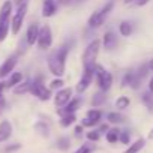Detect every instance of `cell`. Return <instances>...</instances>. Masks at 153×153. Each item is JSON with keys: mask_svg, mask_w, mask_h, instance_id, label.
<instances>
[{"mask_svg": "<svg viewBox=\"0 0 153 153\" xmlns=\"http://www.w3.org/2000/svg\"><path fill=\"white\" fill-rule=\"evenodd\" d=\"M69 54V47L65 44L62 47H59L57 50H54L53 53H50L48 59H47V65L50 72L57 76V78H62L65 75V69H66V57Z\"/></svg>", "mask_w": 153, "mask_h": 153, "instance_id": "1", "label": "cell"}, {"mask_svg": "<svg viewBox=\"0 0 153 153\" xmlns=\"http://www.w3.org/2000/svg\"><path fill=\"white\" fill-rule=\"evenodd\" d=\"M12 9H14V5L11 0H6L2 5V8H0V42H3L9 35Z\"/></svg>", "mask_w": 153, "mask_h": 153, "instance_id": "2", "label": "cell"}, {"mask_svg": "<svg viewBox=\"0 0 153 153\" xmlns=\"http://www.w3.org/2000/svg\"><path fill=\"white\" fill-rule=\"evenodd\" d=\"M113 9H114V2L111 0V2L105 3L101 9L95 11V12L89 17V20H87V26H89L90 29H98V27H101V26L105 23L107 17L113 12Z\"/></svg>", "mask_w": 153, "mask_h": 153, "instance_id": "3", "label": "cell"}, {"mask_svg": "<svg viewBox=\"0 0 153 153\" xmlns=\"http://www.w3.org/2000/svg\"><path fill=\"white\" fill-rule=\"evenodd\" d=\"M93 72H95V80H96V84H98L99 90L101 92H108L111 89V86H113V75H111V72H108L99 63L95 65Z\"/></svg>", "mask_w": 153, "mask_h": 153, "instance_id": "4", "label": "cell"}, {"mask_svg": "<svg viewBox=\"0 0 153 153\" xmlns=\"http://www.w3.org/2000/svg\"><path fill=\"white\" fill-rule=\"evenodd\" d=\"M99 50H101L99 39H93L89 42V45L86 47V50L83 53V68H95Z\"/></svg>", "mask_w": 153, "mask_h": 153, "instance_id": "5", "label": "cell"}, {"mask_svg": "<svg viewBox=\"0 0 153 153\" xmlns=\"http://www.w3.org/2000/svg\"><path fill=\"white\" fill-rule=\"evenodd\" d=\"M29 93H32L35 98H38L42 102H47V101L51 99V90L47 86H44L41 80H32Z\"/></svg>", "mask_w": 153, "mask_h": 153, "instance_id": "6", "label": "cell"}, {"mask_svg": "<svg viewBox=\"0 0 153 153\" xmlns=\"http://www.w3.org/2000/svg\"><path fill=\"white\" fill-rule=\"evenodd\" d=\"M36 44H38L39 50H42V51L51 48V45H53V32H51V27H50V26L45 24V26L39 27V33H38Z\"/></svg>", "mask_w": 153, "mask_h": 153, "instance_id": "7", "label": "cell"}, {"mask_svg": "<svg viewBox=\"0 0 153 153\" xmlns=\"http://www.w3.org/2000/svg\"><path fill=\"white\" fill-rule=\"evenodd\" d=\"M26 14H27V5L17 8V12L11 17V32H12V35L20 33L23 23H24V18H26Z\"/></svg>", "mask_w": 153, "mask_h": 153, "instance_id": "8", "label": "cell"}, {"mask_svg": "<svg viewBox=\"0 0 153 153\" xmlns=\"http://www.w3.org/2000/svg\"><path fill=\"white\" fill-rule=\"evenodd\" d=\"M93 69H95V68H84V72H83L78 84H76V87H75L76 93L81 95V93H84V92L90 87V84H92V81H93V78H95Z\"/></svg>", "mask_w": 153, "mask_h": 153, "instance_id": "9", "label": "cell"}, {"mask_svg": "<svg viewBox=\"0 0 153 153\" xmlns=\"http://www.w3.org/2000/svg\"><path fill=\"white\" fill-rule=\"evenodd\" d=\"M72 95H74V90L71 87H62V89H59L56 92V95H54V104H56V107H59V108L65 107L71 101Z\"/></svg>", "mask_w": 153, "mask_h": 153, "instance_id": "10", "label": "cell"}, {"mask_svg": "<svg viewBox=\"0 0 153 153\" xmlns=\"http://www.w3.org/2000/svg\"><path fill=\"white\" fill-rule=\"evenodd\" d=\"M101 119H102V111L98 108H92L86 113V117L81 120V125L84 128H93L101 122Z\"/></svg>", "mask_w": 153, "mask_h": 153, "instance_id": "11", "label": "cell"}, {"mask_svg": "<svg viewBox=\"0 0 153 153\" xmlns=\"http://www.w3.org/2000/svg\"><path fill=\"white\" fill-rule=\"evenodd\" d=\"M17 63H18V56H17V54L9 56V57L2 63V66H0V78H6L8 75H11V74L14 72Z\"/></svg>", "mask_w": 153, "mask_h": 153, "instance_id": "12", "label": "cell"}, {"mask_svg": "<svg viewBox=\"0 0 153 153\" xmlns=\"http://www.w3.org/2000/svg\"><path fill=\"white\" fill-rule=\"evenodd\" d=\"M81 104H83L81 98H78V96L71 98V101H69L65 107L57 108V114H59V116H63V114H75V111H78V110H80Z\"/></svg>", "mask_w": 153, "mask_h": 153, "instance_id": "13", "label": "cell"}, {"mask_svg": "<svg viewBox=\"0 0 153 153\" xmlns=\"http://www.w3.org/2000/svg\"><path fill=\"white\" fill-rule=\"evenodd\" d=\"M38 33H39V24L38 23L29 24V27L26 30V44L27 45H35L36 39H38Z\"/></svg>", "mask_w": 153, "mask_h": 153, "instance_id": "14", "label": "cell"}, {"mask_svg": "<svg viewBox=\"0 0 153 153\" xmlns=\"http://www.w3.org/2000/svg\"><path fill=\"white\" fill-rule=\"evenodd\" d=\"M57 12V5L56 0H44L42 2V17L44 18H51Z\"/></svg>", "mask_w": 153, "mask_h": 153, "instance_id": "15", "label": "cell"}, {"mask_svg": "<svg viewBox=\"0 0 153 153\" xmlns=\"http://www.w3.org/2000/svg\"><path fill=\"white\" fill-rule=\"evenodd\" d=\"M101 45H104L105 50H114L117 45V36L113 32H105V35L101 41Z\"/></svg>", "mask_w": 153, "mask_h": 153, "instance_id": "16", "label": "cell"}, {"mask_svg": "<svg viewBox=\"0 0 153 153\" xmlns=\"http://www.w3.org/2000/svg\"><path fill=\"white\" fill-rule=\"evenodd\" d=\"M11 135H12V125H11V122L2 120V122H0V143L9 140Z\"/></svg>", "mask_w": 153, "mask_h": 153, "instance_id": "17", "label": "cell"}, {"mask_svg": "<svg viewBox=\"0 0 153 153\" xmlns=\"http://www.w3.org/2000/svg\"><path fill=\"white\" fill-rule=\"evenodd\" d=\"M23 81V74H20V72H12L11 75H9V80L5 83V86H6V89H14L17 84H20Z\"/></svg>", "mask_w": 153, "mask_h": 153, "instance_id": "18", "label": "cell"}, {"mask_svg": "<svg viewBox=\"0 0 153 153\" xmlns=\"http://www.w3.org/2000/svg\"><path fill=\"white\" fill-rule=\"evenodd\" d=\"M30 84H32V80H24V81H21L20 84H17L15 87H14V93L15 95H24V93H29V90H30Z\"/></svg>", "mask_w": 153, "mask_h": 153, "instance_id": "19", "label": "cell"}, {"mask_svg": "<svg viewBox=\"0 0 153 153\" xmlns=\"http://www.w3.org/2000/svg\"><path fill=\"white\" fill-rule=\"evenodd\" d=\"M144 146H146V140H144V138H138V140L134 141L123 153H138L140 150H143Z\"/></svg>", "mask_w": 153, "mask_h": 153, "instance_id": "20", "label": "cell"}, {"mask_svg": "<svg viewBox=\"0 0 153 153\" xmlns=\"http://www.w3.org/2000/svg\"><path fill=\"white\" fill-rule=\"evenodd\" d=\"M132 30H134V27H132V24H131L129 21H122V23L119 24V33H120L122 36H125V38L131 36V35H132Z\"/></svg>", "mask_w": 153, "mask_h": 153, "instance_id": "21", "label": "cell"}, {"mask_svg": "<svg viewBox=\"0 0 153 153\" xmlns=\"http://www.w3.org/2000/svg\"><path fill=\"white\" fill-rule=\"evenodd\" d=\"M35 131H36L41 137H44V138H48V137H50V126H48L45 122H38V123L35 125Z\"/></svg>", "mask_w": 153, "mask_h": 153, "instance_id": "22", "label": "cell"}, {"mask_svg": "<svg viewBox=\"0 0 153 153\" xmlns=\"http://www.w3.org/2000/svg\"><path fill=\"white\" fill-rule=\"evenodd\" d=\"M119 135H120V131H119L117 128L108 129V131L105 132V138H107V141H108L110 144H114V143H117V141H119Z\"/></svg>", "mask_w": 153, "mask_h": 153, "instance_id": "23", "label": "cell"}, {"mask_svg": "<svg viewBox=\"0 0 153 153\" xmlns=\"http://www.w3.org/2000/svg\"><path fill=\"white\" fill-rule=\"evenodd\" d=\"M75 122H76V116L75 114H63V116H60V125L63 128H69Z\"/></svg>", "mask_w": 153, "mask_h": 153, "instance_id": "24", "label": "cell"}, {"mask_svg": "<svg viewBox=\"0 0 153 153\" xmlns=\"http://www.w3.org/2000/svg\"><path fill=\"white\" fill-rule=\"evenodd\" d=\"M105 92H98V93H95L93 95V98H92V105L95 107V108H98V107H101L104 102H105V95H104Z\"/></svg>", "mask_w": 153, "mask_h": 153, "instance_id": "25", "label": "cell"}, {"mask_svg": "<svg viewBox=\"0 0 153 153\" xmlns=\"http://www.w3.org/2000/svg\"><path fill=\"white\" fill-rule=\"evenodd\" d=\"M107 120H108L110 123H114V125H117V123H122V122H125V117H123L120 113H116V111H113V113H108V114H107Z\"/></svg>", "mask_w": 153, "mask_h": 153, "instance_id": "26", "label": "cell"}, {"mask_svg": "<svg viewBox=\"0 0 153 153\" xmlns=\"http://www.w3.org/2000/svg\"><path fill=\"white\" fill-rule=\"evenodd\" d=\"M131 104V99L128 96H119L117 101H116V108L117 110H126Z\"/></svg>", "mask_w": 153, "mask_h": 153, "instance_id": "27", "label": "cell"}, {"mask_svg": "<svg viewBox=\"0 0 153 153\" xmlns=\"http://www.w3.org/2000/svg\"><path fill=\"white\" fill-rule=\"evenodd\" d=\"M141 101L144 102V105L150 110V111H153V93H143V96H141Z\"/></svg>", "mask_w": 153, "mask_h": 153, "instance_id": "28", "label": "cell"}, {"mask_svg": "<svg viewBox=\"0 0 153 153\" xmlns=\"http://www.w3.org/2000/svg\"><path fill=\"white\" fill-rule=\"evenodd\" d=\"M132 81H134V72H126L122 78V87H131L132 86Z\"/></svg>", "mask_w": 153, "mask_h": 153, "instance_id": "29", "label": "cell"}, {"mask_svg": "<svg viewBox=\"0 0 153 153\" xmlns=\"http://www.w3.org/2000/svg\"><path fill=\"white\" fill-rule=\"evenodd\" d=\"M69 146H71V140H69L68 137H62V138L57 140V147H59L60 150H68Z\"/></svg>", "mask_w": 153, "mask_h": 153, "instance_id": "30", "label": "cell"}, {"mask_svg": "<svg viewBox=\"0 0 153 153\" xmlns=\"http://www.w3.org/2000/svg\"><path fill=\"white\" fill-rule=\"evenodd\" d=\"M86 137H87V140L89 141H99L101 140V132L98 131V129H92V131H89L87 134H86Z\"/></svg>", "mask_w": 153, "mask_h": 153, "instance_id": "31", "label": "cell"}, {"mask_svg": "<svg viewBox=\"0 0 153 153\" xmlns=\"http://www.w3.org/2000/svg\"><path fill=\"white\" fill-rule=\"evenodd\" d=\"M63 84H65V81H63V78H56L50 83V90H59V89H62L63 87Z\"/></svg>", "mask_w": 153, "mask_h": 153, "instance_id": "32", "label": "cell"}, {"mask_svg": "<svg viewBox=\"0 0 153 153\" xmlns=\"http://www.w3.org/2000/svg\"><path fill=\"white\" fill-rule=\"evenodd\" d=\"M93 150H95V147L92 144H83V146H80L78 149H76L74 153H92Z\"/></svg>", "mask_w": 153, "mask_h": 153, "instance_id": "33", "label": "cell"}, {"mask_svg": "<svg viewBox=\"0 0 153 153\" xmlns=\"http://www.w3.org/2000/svg\"><path fill=\"white\" fill-rule=\"evenodd\" d=\"M119 141H120L122 144H129V143H131V134H129L128 131H120Z\"/></svg>", "mask_w": 153, "mask_h": 153, "instance_id": "34", "label": "cell"}, {"mask_svg": "<svg viewBox=\"0 0 153 153\" xmlns=\"http://www.w3.org/2000/svg\"><path fill=\"white\" fill-rule=\"evenodd\" d=\"M12 5H15L17 8L26 6V5H29V0H12Z\"/></svg>", "mask_w": 153, "mask_h": 153, "instance_id": "35", "label": "cell"}, {"mask_svg": "<svg viewBox=\"0 0 153 153\" xmlns=\"http://www.w3.org/2000/svg\"><path fill=\"white\" fill-rule=\"evenodd\" d=\"M74 132H75V135H76V137H81V135H83V132H84V126H83V125H78V126H75Z\"/></svg>", "mask_w": 153, "mask_h": 153, "instance_id": "36", "label": "cell"}, {"mask_svg": "<svg viewBox=\"0 0 153 153\" xmlns=\"http://www.w3.org/2000/svg\"><path fill=\"white\" fill-rule=\"evenodd\" d=\"M71 3H72V0H56L57 8H59V6H68V5H71Z\"/></svg>", "mask_w": 153, "mask_h": 153, "instance_id": "37", "label": "cell"}, {"mask_svg": "<svg viewBox=\"0 0 153 153\" xmlns=\"http://www.w3.org/2000/svg\"><path fill=\"white\" fill-rule=\"evenodd\" d=\"M18 149H20V144H14V146H8V147L5 149V152L9 153V152H15V150H18Z\"/></svg>", "mask_w": 153, "mask_h": 153, "instance_id": "38", "label": "cell"}, {"mask_svg": "<svg viewBox=\"0 0 153 153\" xmlns=\"http://www.w3.org/2000/svg\"><path fill=\"white\" fill-rule=\"evenodd\" d=\"M149 2H150V0H134V3H135L137 6H140V8H141V6H146Z\"/></svg>", "mask_w": 153, "mask_h": 153, "instance_id": "39", "label": "cell"}, {"mask_svg": "<svg viewBox=\"0 0 153 153\" xmlns=\"http://www.w3.org/2000/svg\"><path fill=\"white\" fill-rule=\"evenodd\" d=\"M108 129H110V128H108V125H101V126H99V129H98V131H99V132H101V134H102V132H107V131H108Z\"/></svg>", "mask_w": 153, "mask_h": 153, "instance_id": "40", "label": "cell"}, {"mask_svg": "<svg viewBox=\"0 0 153 153\" xmlns=\"http://www.w3.org/2000/svg\"><path fill=\"white\" fill-rule=\"evenodd\" d=\"M5 108V98H3V95L0 96V111H2Z\"/></svg>", "mask_w": 153, "mask_h": 153, "instance_id": "41", "label": "cell"}, {"mask_svg": "<svg viewBox=\"0 0 153 153\" xmlns=\"http://www.w3.org/2000/svg\"><path fill=\"white\" fill-rule=\"evenodd\" d=\"M149 92H150V93H153V76H152L150 81H149Z\"/></svg>", "mask_w": 153, "mask_h": 153, "instance_id": "42", "label": "cell"}, {"mask_svg": "<svg viewBox=\"0 0 153 153\" xmlns=\"http://www.w3.org/2000/svg\"><path fill=\"white\" fill-rule=\"evenodd\" d=\"M147 66H149V71H150V72H153V59L147 63Z\"/></svg>", "mask_w": 153, "mask_h": 153, "instance_id": "43", "label": "cell"}, {"mask_svg": "<svg viewBox=\"0 0 153 153\" xmlns=\"http://www.w3.org/2000/svg\"><path fill=\"white\" fill-rule=\"evenodd\" d=\"M6 89V86H5V83H0V96H2V93H3V90Z\"/></svg>", "mask_w": 153, "mask_h": 153, "instance_id": "44", "label": "cell"}, {"mask_svg": "<svg viewBox=\"0 0 153 153\" xmlns=\"http://www.w3.org/2000/svg\"><path fill=\"white\" fill-rule=\"evenodd\" d=\"M149 140H153V129L149 132Z\"/></svg>", "mask_w": 153, "mask_h": 153, "instance_id": "45", "label": "cell"}, {"mask_svg": "<svg viewBox=\"0 0 153 153\" xmlns=\"http://www.w3.org/2000/svg\"><path fill=\"white\" fill-rule=\"evenodd\" d=\"M132 2H134V0H123L125 5H129V3H132Z\"/></svg>", "mask_w": 153, "mask_h": 153, "instance_id": "46", "label": "cell"}]
</instances>
